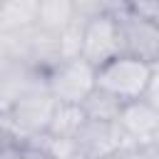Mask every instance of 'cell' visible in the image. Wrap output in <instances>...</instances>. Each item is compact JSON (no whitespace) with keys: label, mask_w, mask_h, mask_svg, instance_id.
Masks as SVG:
<instances>
[{"label":"cell","mask_w":159,"mask_h":159,"mask_svg":"<svg viewBox=\"0 0 159 159\" xmlns=\"http://www.w3.org/2000/svg\"><path fill=\"white\" fill-rule=\"evenodd\" d=\"M37 0H0V35H12L35 25Z\"/></svg>","instance_id":"obj_9"},{"label":"cell","mask_w":159,"mask_h":159,"mask_svg":"<svg viewBox=\"0 0 159 159\" xmlns=\"http://www.w3.org/2000/svg\"><path fill=\"white\" fill-rule=\"evenodd\" d=\"M0 159H5V152H2V149H0Z\"/></svg>","instance_id":"obj_15"},{"label":"cell","mask_w":159,"mask_h":159,"mask_svg":"<svg viewBox=\"0 0 159 159\" xmlns=\"http://www.w3.org/2000/svg\"><path fill=\"white\" fill-rule=\"evenodd\" d=\"M5 152V159H50L42 149H37L35 144H17V147H10V149H2Z\"/></svg>","instance_id":"obj_13"},{"label":"cell","mask_w":159,"mask_h":159,"mask_svg":"<svg viewBox=\"0 0 159 159\" xmlns=\"http://www.w3.org/2000/svg\"><path fill=\"white\" fill-rule=\"evenodd\" d=\"M157 72H159V65H149L129 55H117L94 70V87L124 104V102L142 99L147 84Z\"/></svg>","instance_id":"obj_1"},{"label":"cell","mask_w":159,"mask_h":159,"mask_svg":"<svg viewBox=\"0 0 159 159\" xmlns=\"http://www.w3.org/2000/svg\"><path fill=\"white\" fill-rule=\"evenodd\" d=\"M114 124L134 149H147L159 144V107L144 99L124 102Z\"/></svg>","instance_id":"obj_6"},{"label":"cell","mask_w":159,"mask_h":159,"mask_svg":"<svg viewBox=\"0 0 159 159\" xmlns=\"http://www.w3.org/2000/svg\"><path fill=\"white\" fill-rule=\"evenodd\" d=\"M75 22V0H37L35 25L47 32H62Z\"/></svg>","instance_id":"obj_8"},{"label":"cell","mask_w":159,"mask_h":159,"mask_svg":"<svg viewBox=\"0 0 159 159\" xmlns=\"http://www.w3.org/2000/svg\"><path fill=\"white\" fill-rule=\"evenodd\" d=\"M112 15L117 20L119 50L122 55L144 60L149 65H159V25L137 17L127 2H112Z\"/></svg>","instance_id":"obj_2"},{"label":"cell","mask_w":159,"mask_h":159,"mask_svg":"<svg viewBox=\"0 0 159 159\" xmlns=\"http://www.w3.org/2000/svg\"><path fill=\"white\" fill-rule=\"evenodd\" d=\"M127 7H129L137 17H142V20H147V22L159 25V0H139V2H127Z\"/></svg>","instance_id":"obj_12"},{"label":"cell","mask_w":159,"mask_h":159,"mask_svg":"<svg viewBox=\"0 0 159 159\" xmlns=\"http://www.w3.org/2000/svg\"><path fill=\"white\" fill-rule=\"evenodd\" d=\"M112 2L107 0V7L89 17L82 25V42H80V60L92 65L94 70L109 62L112 57L122 55L119 50V32H117V20L112 15Z\"/></svg>","instance_id":"obj_4"},{"label":"cell","mask_w":159,"mask_h":159,"mask_svg":"<svg viewBox=\"0 0 159 159\" xmlns=\"http://www.w3.org/2000/svg\"><path fill=\"white\" fill-rule=\"evenodd\" d=\"M45 89L57 104H82L94 89V67L80 57L60 60L45 75Z\"/></svg>","instance_id":"obj_3"},{"label":"cell","mask_w":159,"mask_h":159,"mask_svg":"<svg viewBox=\"0 0 159 159\" xmlns=\"http://www.w3.org/2000/svg\"><path fill=\"white\" fill-rule=\"evenodd\" d=\"M55 107H57V102L52 99V94L42 84L37 89L27 92L25 97H20L5 112V117H7V122L12 124V129L25 142H32V139H37V137H42L47 132L50 119L55 114Z\"/></svg>","instance_id":"obj_5"},{"label":"cell","mask_w":159,"mask_h":159,"mask_svg":"<svg viewBox=\"0 0 159 159\" xmlns=\"http://www.w3.org/2000/svg\"><path fill=\"white\" fill-rule=\"evenodd\" d=\"M109 159H159V152L157 147H147V149H124V152H117L114 157Z\"/></svg>","instance_id":"obj_14"},{"label":"cell","mask_w":159,"mask_h":159,"mask_svg":"<svg viewBox=\"0 0 159 159\" xmlns=\"http://www.w3.org/2000/svg\"><path fill=\"white\" fill-rule=\"evenodd\" d=\"M80 107H82L84 117L92 119V122H117V114H119V109H122V102L114 99L112 94H107V92H102V89L94 87Z\"/></svg>","instance_id":"obj_11"},{"label":"cell","mask_w":159,"mask_h":159,"mask_svg":"<svg viewBox=\"0 0 159 159\" xmlns=\"http://www.w3.org/2000/svg\"><path fill=\"white\" fill-rule=\"evenodd\" d=\"M84 119L87 117H84L80 104H57L45 134L57 137V139H75L80 127L84 124Z\"/></svg>","instance_id":"obj_10"},{"label":"cell","mask_w":159,"mask_h":159,"mask_svg":"<svg viewBox=\"0 0 159 159\" xmlns=\"http://www.w3.org/2000/svg\"><path fill=\"white\" fill-rule=\"evenodd\" d=\"M75 144L80 159H109L117 152L134 149L114 122H92V119H84V124L75 137Z\"/></svg>","instance_id":"obj_7"}]
</instances>
